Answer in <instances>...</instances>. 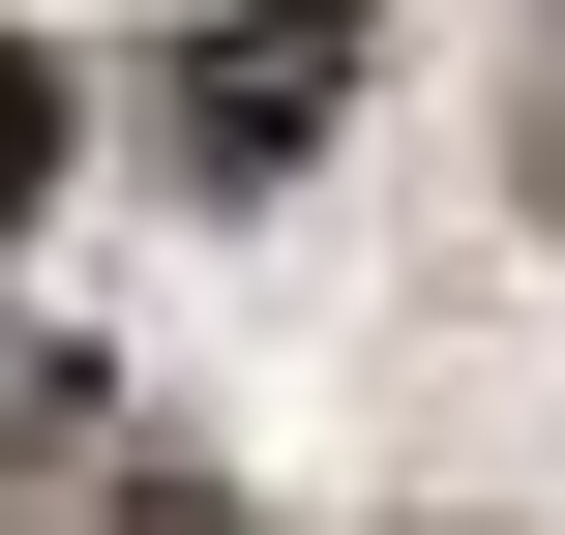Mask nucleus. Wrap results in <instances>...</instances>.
<instances>
[{
	"label": "nucleus",
	"mask_w": 565,
	"mask_h": 535,
	"mask_svg": "<svg viewBox=\"0 0 565 535\" xmlns=\"http://www.w3.org/2000/svg\"><path fill=\"white\" fill-rule=\"evenodd\" d=\"M30 208H60V60L0 30V238H30Z\"/></svg>",
	"instance_id": "f03ea898"
},
{
	"label": "nucleus",
	"mask_w": 565,
	"mask_h": 535,
	"mask_svg": "<svg viewBox=\"0 0 565 535\" xmlns=\"http://www.w3.org/2000/svg\"><path fill=\"white\" fill-rule=\"evenodd\" d=\"M328 60H358V0H238V30H209V149L268 179V149L328 119Z\"/></svg>",
	"instance_id": "f257e3e1"
},
{
	"label": "nucleus",
	"mask_w": 565,
	"mask_h": 535,
	"mask_svg": "<svg viewBox=\"0 0 565 535\" xmlns=\"http://www.w3.org/2000/svg\"><path fill=\"white\" fill-rule=\"evenodd\" d=\"M536 179H565V119H536Z\"/></svg>",
	"instance_id": "7ed1b4c3"
}]
</instances>
